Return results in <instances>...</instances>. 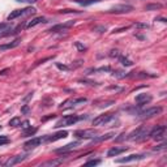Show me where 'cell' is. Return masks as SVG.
<instances>
[{
	"label": "cell",
	"instance_id": "6da1fadb",
	"mask_svg": "<svg viewBox=\"0 0 167 167\" xmlns=\"http://www.w3.org/2000/svg\"><path fill=\"white\" fill-rule=\"evenodd\" d=\"M149 132H150V128L148 125H141L128 134L127 138L128 140H132V141H143L146 138V136H149Z\"/></svg>",
	"mask_w": 167,
	"mask_h": 167
},
{
	"label": "cell",
	"instance_id": "7a4b0ae2",
	"mask_svg": "<svg viewBox=\"0 0 167 167\" xmlns=\"http://www.w3.org/2000/svg\"><path fill=\"white\" fill-rule=\"evenodd\" d=\"M81 119H84V116H77V115H67L63 119H60L58 123L55 124V128H62V127H69L80 122Z\"/></svg>",
	"mask_w": 167,
	"mask_h": 167
},
{
	"label": "cell",
	"instance_id": "3957f363",
	"mask_svg": "<svg viewBox=\"0 0 167 167\" xmlns=\"http://www.w3.org/2000/svg\"><path fill=\"white\" fill-rule=\"evenodd\" d=\"M165 132H166V127L165 125H157L154 127L153 129H150V132H149V136L151 138H154V140H162L163 137H165Z\"/></svg>",
	"mask_w": 167,
	"mask_h": 167
},
{
	"label": "cell",
	"instance_id": "277c9868",
	"mask_svg": "<svg viewBox=\"0 0 167 167\" xmlns=\"http://www.w3.org/2000/svg\"><path fill=\"white\" fill-rule=\"evenodd\" d=\"M98 134V132L95 129H80L74 132V136L77 138H84V140H88V138H94Z\"/></svg>",
	"mask_w": 167,
	"mask_h": 167
},
{
	"label": "cell",
	"instance_id": "5b68a950",
	"mask_svg": "<svg viewBox=\"0 0 167 167\" xmlns=\"http://www.w3.org/2000/svg\"><path fill=\"white\" fill-rule=\"evenodd\" d=\"M67 136H68V132H67V131H60V132H56L54 134H50V136L42 137V140H43V143H54V141L65 138Z\"/></svg>",
	"mask_w": 167,
	"mask_h": 167
},
{
	"label": "cell",
	"instance_id": "8992f818",
	"mask_svg": "<svg viewBox=\"0 0 167 167\" xmlns=\"http://www.w3.org/2000/svg\"><path fill=\"white\" fill-rule=\"evenodd\" d=\"M162 112V107H151V108H148L145 111H141L140 112V118L141 119H149V118H153L155 115H159Z\"/></svg>",
	"mask_w": 167,
	"mask_h": 167
},
{
	"label": "cell",
	"instance_id": "52a82bcc",
	"mask_svg": "<svg viewBox=\"0 0 167 167\" xmlns=\"http://www.w3.org/2000/svg\"><path fill=\"white\" fill-rule=\"evenodd\" d=\"M73 25H74V21H68V22L55 25V26H52L48 31H50V33H59V31H65V30H68L69 27H72Z\"/></svg>",
	"mask_w": 167,
	"mask_h": 167
},
{
	"label": "cell",
	"instance_id": "ba28073f",
	"mask_svg": "<svg viewBox=\"0 0 167 167\" xmlns=\"http://www.w3.org/2000/svg\"><path fill=\"white\" fill-rule=\"evenodd\" d=\"M114 118V114H105V115H99L93 120V125H105L110 120Z\"/></svg>",
	"mask_w": 167,
	"mask_h": 167
},
{
	"label": "cell",
	"instance_id": "9c48e42d",
	"mask_svg": "<svg viewBox=\"0 0 167 167\" xmlns=\"http://www.w3.org/2000/svg\"><path fill=\"white\" fill-rule=\"evenodd\" d=\"M133 10L132 5H127V4H122V5H115L114 8L108 10V13H115V15H120V13H128Z\"/></svg>",
	"mask_w": 167,
	"mask_h": 167
},
{
	"label": "cell",
	"instance_id": "30bf717a",
	"mask_svg": "<svg viewBox=\"0 0 167 167\" xmlns=\"http://www.w3.org/2000/svg\"><path fill=\"white\" fill-rule=\"evenodd\" d=\"M84 102H86V98H77V99H67L64 103L60 105V108L63 110H67V108H71L73 107V106L79 105V103H84Z\"/></svg>",
	"mask_w": 167,
	"mask_h": 167
},
{
	"label": "cell",
	"instance_id": "8fae6325",
	"mask_svg": "<svg viewBox=\"0 0 167 167\" xmlns=\"http://www.w3.org/2000/svg\"><path fill=\"white\" fill-rule=\"evenodd\" d=\"M80 146V141H74V143H71V144H67L64 145L63 148H59V149H55V153H58V154H64V153H68L71 150H73V149L79 148Z\"/></svg>",
	"mask_w": 167,
	"mask_h": 167
},
{
	"label": "cell",
	"instance_id": "7c38bea8",
	"mask_svg": "<svg viewBox=\"0 0 167 167\" xmlns=\"http://www.w3.org/2000/svg\"><path fill=\"white\" fill-rule=\"evenodd\" d=\"M26 157H27L26 154H20V155H15V157H10V158L8 159V161H5V162H4V166H7V167H9V166H15V165H17V163H20V162L25 161V159H26Z\"/></svg>",
	"mask_w": 167,
	"mask_h": 167
},
{
	"label": "cell",
	"instance_id": "4fadbf2b",
	"mask_svg": "<svg viewBox=\"0 0 167 167\" xmlns=\"http://www.w3.org/2000/svg\"><path fill=\"white\" fill-rule=\"evenodd\" d=\"M145 158L144 154H131L128 157H124V158H120L118 159V163H128V162H134V161H140V159Z\"/></svg>",
	"mask_w": 167,
	"mask_h": 167
},
{
	"label": "cell",
	"instance_id": "5bb4252c",
	"mask_svg": "<svg viewBox=\"0 0 167 167\" xmlns=\"http://www.w3.org/2000/svg\"><path fill=\"white\" fill-rule=\"evenodd\" d=\"M41 143H43V140H42V137H35V138H31V140L26 141L25 143V149H34L37 146H39Z\"/></svg>",
	"mask_w": 167,
	"mask_h": 167
},
{
	"label": "cell",
	"instance_id": "9a60e30c",
	"mask_svg": "<svg viewBox=\"0 0 167 167\" xmlns=\"http://www.w3.org/2000/svg\"><path fill=\"white\" fill-rule=\"evenodd\" d=\"M153 97L150 94H138L136 97V102L138 103V106H143V105H146L149 102H151Z\"/></svg>",
	"mask_w": 167,
	"mask_h": 167
},
{
	"label": "cell",
	"instance_id": "2e32d148",
	"mask_svg": "<svg viewBox=\"0 0 167 167\" xmlns=\"http://www.w3.org/2000/svg\"><path fill=\"white\" fill-rule=\"evenodd\" d=\"M128 150V148L125 146H123V148H111L110 150L107 151V157H116V155H119V154H122V153L124 151H127Z\"/></svg>",
	"mask_w": 167,
	"mask_h": 167
},
{
	"label": "cell",
	"instance_id": "e0dca14e",
	"mask_svg": "<svg viewBox=\"0 0 167 167\" xmlns=\"http://www.w3.org/2000/svg\"><path fill=\"white\" fill-rule=\"evenodd\" d=\"M21 39L20 38H17V39H15L13 42H10V43H7V45H1L0 46V51H5V50H10V48H16L17 46L20 45Z\"/></svg>",
	"mask_w": 167,
	"mask_h": 167
},
{
	"label": "cell",
	"instance_id": "ac0fdd59",
	"mask_svg": "<svg viewBox=\"0 0 167 167\" xmlns=\"http://www.w3.org/2000/svg\"><path fill=\"white\" fill-rule=\"evenodd\" d=\"M42 22H47L45 17H35V19H33L31 21L27 22L26 27H27V29H30V27H34V26H37L38 24H42Z\"/></svg>",
	"mask_w": 167,
	"mask_h": 167
},
{
	"label": "cell",
	"instance_id": "d6986e66",
	"mask_svg": "<svg viewBox=\"0 0 167 167\" xmlns=\"http://www.w3.org/2000/svg\"><path fill=\"white\" fill-rule=\"evenodd\" d=\"M63 161H64V158L60 157V158H58V159H51V161L45 162L42 166H58V165H60V163H63Z\"/></svg>",
	"mask_w": 167,
	"mask_h": 167
},
{
	"label": "cell",
	"instance_id": "ffe728a7",
	"mask_svg": "<svg viewBox=\"0 0 167 167\" xmlns=\"http://www.w3.org/2000/svg\"><path fill=\"white\" fill-rule=\"evenodd\" d=\"M114 136V133H107V134H103V136H101V137H97L95 136L93 138V143H101V141H106V140H110V138H112Z\"/></svg>",
	"mask_w": 167,
	"mask_h": 167
},
{
	"label": "cell",
	"instance_id": "44dd1931",
	"mask_svg": "<svg viewBox=\"0 0 167 167\" xmlns=\"http://www.w3.org/2000/svg\"><path fill=\"white\" fill-rule=\"evenodd\" d=\"M72 1L77 3V4H80V5L88 7V5L93 4V3H97V1H99V0H72Z\"/></svg>",
	"mask_w": 167,
	"mask_h": 167
},
{
	"label": "cell",
	"instance_id": "7402d4cb",
	"mask_svg": "<svg viewBox=\"0 0 167 167\" xmlns=\"http://www.w3.org/2000/svg\"><path fill=\"white\" fill-rule=\"evenodd\" d=\"M119 60H120V63H122L124 67H131V65H132V64H133V63L131 62L129 59H128V58H125V56H119Z\"/></svg>",
	"mask_w": 167,
	"mask_h": 167
},
{
	"label": "cell",
	"instance_id": "603a6c76",
	"mask_svg": "<svg viewBox=\"0 0 167 167\" xmlns=\"http://www.w3.org/2000/svg\"><path fill=\"white\" fill-rule=\"evenodd\" d=\"M20 124H21V118H19V116H16V118L9 120V125L10 127H17V125H20Z\"/></svg>",
	"mask_w": 167,
	"mask_h": 167
},
{
	"label": "cell",
	"instance_id": "cb8c5ba5",
	"mask_svg": "<svg viewBox=\"0 0 167 167\" xmlns=\"http://www.w3.org/2000/svg\"><path fill=\"white\" fill-rule=\"evenodd\" d=\"M162 8V4H148L146 7H145V9L146 10H157V9H161Z\"/></svg>",
	"mask_w": 167,
	"mask_h": 167
},
{
	"label": "cell",
	"instance_id": "d4e9b609",
	"mask_svg": "<svg viewBox=\"0 0 167 167\" xmlns=\"http://www.w3.org/2000/svg\"><path fill=\"white\" fill-rule=\"evenodd\" d=\"M101 163V161L99 159H91V161H88L86 163H85V166H97Z\"/></svg>",
	"mask_w": 167,
	"mask_h": 167
},
{
	"label": "cell",
	"instance_id": "484cf974",
	"mask_svg": "<svg viewBox=\"0 0 167 167\" xmlns=\"http://www.w3.org/2000/svg\"><path fill=\"white\" fill-rule=\"evenodd\" d=\"M20 127H21V128H22V129H24V131H26V129H29V128H30V122H29V120H25V122H22V123H21V124H20Z\"/></svg>",
	"mask_w": 167,
	"mask_h": 167
},
{
	"label": "cell",
	"instance_id": "4316f807",
	"mask_svg": "<svg viewBox=\"0 0 167 167\" xmlns=\"http://www.w3.org/2000/svg\"><path fill=\"white\" fill-rule=\"evenodd\" d=\"M114 76L118 77V79H123V77H125L127 74L124 72H122V71H115V72H114Z\"/></svg>",
	"mask_w": 167,
	"mask_h": 167
},
{
	"label": "cell",
	"instance_id": "83f0119b",
	"mask_svg": "<svg viewBox=\"0 0 167 167\" xmlns=\"http://www.w3.org/2000/svg\"><path fill=\"white\" fill-rule=\"evenodd\" d=\"M35 132H37V128H33V129H31V128H29V129L25 131V136H33Z\"/></svg>",
	"mask_w": 167,
	"mask_h": 167
},
{
	"label": "cell",
	"instance_id": "f1b7e54d",
	"mask_svg": "<svg viewBox=\"0 0 167 167\" xmlns=\"http://www.w3.org/2000/svg\"><path fill=\"white\" fill-rule=\"evenodd\" d=\"M9 143V138L7 137V136H0V146L1 145H5V144H8Z\"/></svg>",
	"mask_w": 167,
	"mask_h": 167
},
{
	"label": "cell",
	"instance_id": "f546056e",
	"mask_svg": "<svg viewBox=\"0 0 167 167\" xmlns=\"http://www.w3.org/2000/svg\"><path fill=\"white\" fill-rule=\"evenodd\" d=\"M82 63H84L82 60H77V62H74V64H72V65L69 67V69H71V68H73V69H74V68H79V67L82 65Z\"/></svg>",
	"mask_w": 167,
	"mask_h": 167
},
{
	"label": "cell",
	"instance_id": "4dcf8cb0",
	"mask_svg": "<svg viewBox=\"0 0 167 167\" xmlns=\"http://www.w3.org/2000/svg\"><path fill=\"white\" fill-rule=\"evenodd\" d=\"M74 46L77 47V50H79V51H85V50H86V47H85L84 45H81L80 42H74Z\"/></svg>",
	"mask_w": 167,
	"mask_h": 167
},
{
	"label": "cell",
	"instance_id": "1f68e13d",
	"mask_svg": "<svg viewBox=\"0 0 167 167\" xmlns=\"http://www.w3.org/2000/svg\"><path fill=\"white\" fill-rule=\"evenodd\" d=\"M166 149V144H161V145H158V146H155L153 150L154 151H161V150H165Z\"/></svg>",
	"mask_w": 167,
	"mask_h": 167
},
{
	"label": "cell",
	"instance_id": "d6a6232c",
	"mask_svg": "<svg viewBox=\"0 0 167 167\" xmlns=\"http://www.w3.org/2000/svg\"><path fill=\"white\" fill-rule=\"evenodd\" d=\"M110 71H111V68H110V67H102V68L95 69V72H110Z\"/></svg>",
	"mask_w": 167,
	"mask_h": 167
},
{
	"label": "cell",
	"instance_id": "836d02e7",
	"mask_svg": "<svg viewBox=\"0 0 167 167\" xmlns=\"http://www.w3.org/2000/svg\"><path fill=\"white\" fill-rule=\"evenodd\" d=\"M110 56H111V58H119V51L118 50H112L111 52H110Z\"/></svg>",
	"mask_w": 167,
	"mask_h": 167
},
{
	"label": "cell",
	"instance_id": "e575fe53",
	"mask_svg": "<svg viewBox=\"0 0 167 167\" xmlns=\"http://www.w3.org/2000/svg\"><path fill=\"white\" fill-rule=\"evenodd\" d=\"M56 67H58L59 69H62V71H68V69H69V67H67V65H62L60 63H56Z\"/></svg>",
	"mask_w": 167,
	"mask_h": 167
},
{
	"label": "cell",
	"instance_id": "d590c367",
	"mask_svg": "<svg viewBox=\"0 0 167 167\" xmlns=\"http://www.w3.org/2000/svg\"><path fill=\"white\" fill-rule=\"evenodd\" d=\"M21 112H22V114H26V112H29V106H27V105H25L24 107L21 108Z\"/></svg>",
	"mask_w": 167,
	"mask_h": 167
},
{
	"label": "cell",
	"instance_id": "8d00e7d4",
	"mask_svg": "<svg viewBox=\"0 0 167 167\" xmlns=\"http://www.w3.org/2000/svg\"><path fill=\"white\" fill-rule=\"evenodd\" d=\"M62 13H76L77 10H73V9H64V10H60Z\"/></svg>",
	"mask_w": 167,
	"mask_h": 167
},
{
	"label": "cell",
	"instance_id": "74e56055",
	"mask_svg": "<svg viewBox=\"0 0 167 167\" xmlns=\"http://www.w3.org/2000/svg\"><path fill=\"white\" fill-rule=\"evenodd\" d=\"M136 26L137 27H145V29H148V27H149L146 24H136Z\"/></svg>",
	"mask_w": 167,
	"mask_h": 167
},
{
	"label": "cell",
	"instance_id": "f35d334b",
	"mask_svg": "<svg viewBox=\"0 0 167 167\" xmlns=\"http://www.w3.org/2000/svg\"><path fill=\"white\" fill-rule=\"evenodd\" d=\"M7 72H9V69L7 68V69H3V71H0V76H3V74H5Z\"/></svg>",
	"mask_w": 167,
	"mask_h": 167
},
{
	"label": "cell",
	"instance_id": "ab89813d",
	"mask_svg": "<svg viewBox=\"0 0 167 167\" xmlns=\"http://www.w3.org/2000/svg\"><path fill=\"white\" fill-rule=\"evenodd\" d=\"M25 1H29V3H35V1H38V0H25Z\"/></svg>",
	"mask_w": 167,
	"mask_h": 167
},
{
	"label": "cell",
	"instance_id": "60d3db41",
	"mask_svg": "<svg viewBox=\"0 0 167 167\" xmlns=\"http://www.w3.org/2000/svg\"><path fill=\"white\" fill-rule=\"evenodd\" d=\"M0 165H1V161H0Z\"/></svg>",
	"mask_w": 167,
	"mask_h": 167
},
{
	"label": "cell",
	"instance_id": "b9f144b4",
	"mask_svg": "<svg viewBox=\"0 0 167 167\" xmlns=\"http://www.w3.org/2000/svg\"><path fill=\"white\" fill-rule=\"evenodd\" d=\"M0 128H1V125H0Z\"/></svg>",
	"mask_w": 167,
	"mask_h": 167
}]
</instances>
